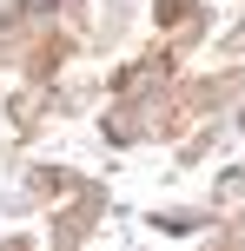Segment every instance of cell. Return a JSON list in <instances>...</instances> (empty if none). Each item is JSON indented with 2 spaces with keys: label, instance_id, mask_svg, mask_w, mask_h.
<instances>
[{
  "label": "cell",
  "instance_id": "obj_1",
  "mask_svg": "<svg viewBox=\"0 0 245 251\" xmlns=\"http://www.w3.org/2000/svg\"><path fill=\"white\" fill-rule=\"evenodd\" d=\"M192 7H199V0H159V20H186Z\"/></svg>",
  "mask_w": 245,
  "mask_h": 251
}]
</instances>
